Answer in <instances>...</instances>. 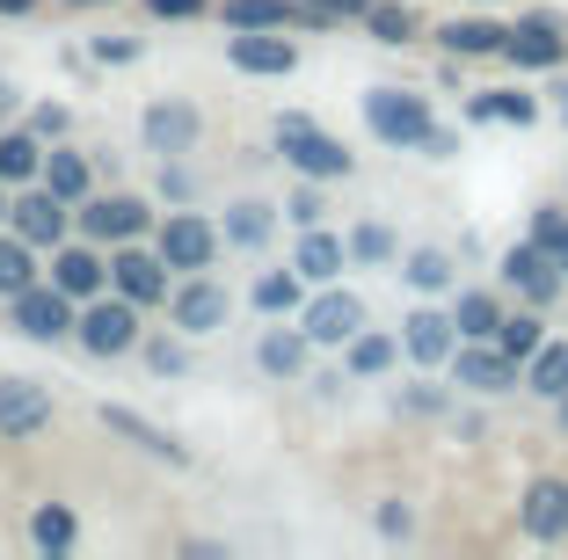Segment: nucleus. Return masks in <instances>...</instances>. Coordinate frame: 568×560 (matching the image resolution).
Instances as JSON below:
<instances>
[{"label":"nucleus","instance_id":"obj_47","mask_svg":"<svg viewBox=\"0 0 568 560\" xmlns=\"http://www.w3.org/2000/svg\"><path fill=\"white\" fill-rule=\"evenodd\" d=\"M37 0H0V16H30Z\"/></svg>","mask_w":568,"mask_h":560},{"label":"nucleus","instance_id":"obj_37","mask_svg":"<svg viewBox=\"0 0 568 560\" xmlns=\"http://www.w3.org/2000/svg\"><path fill=\"white\" fill-rule=\"evenodd\" d=\"M255 306H263V314H292V306H300V277H292V269H270V277L255 284Z\"/></svg>","mask_w":568,"mask_h":560},{"label":"nucleus","instance_id":"obj_13","mask_svg":"<svg viewBox=\"0 0 568 560\" xmlns=\"http://www.w3.org/2000/svg\"><path fill=\"white\" fill-rule=\"evenodd\" d=\"M226 59H234L241 73H292L300 67V51L284 44V37H270V30H234L226 37Z\"/></svg>","mask_w":568,"mask_h":560},{"label":"nucleus","instance_id":"obj_8","mask_svg":"<svg viewBox=\"0 0 568 560\" xmlns=\"http://www.w3.org/2000/svg\"><path fill=\"white\" fill-rule=\"evenodd\" d=\"M357 328H365V298H357V292H321L314 306H306V343L343 349Z\"/></svg>","mask_w":568,"mask_h":560},{"label":"nucleus","instance_id":"obj_9","mask_svg":"<svg viewBox=\"0 0 568 560\" xmlns=\"http://www.w3.org/2000/svg\"><path fill=\"white\" fill-rule=\"evenodd\" d=\"M518 525H525V539H568V480H532L525 488V502H518Z\"/></svg>","mask_w":568,"mask_h":560},{"label":"nucleus","instance_id":"obj_3","mask_svg":"<svg viewBox=\"0 0 568 560\" xmlns=\"http://www.w3.org/2000/svg\"><path fill=\"white\" fill-rule=\"evenodd\" d=\"M365 124L386 139V146H423V132H430V110H423V95L372 88V95H365Z\"/></svg>","mask_w":568,"mask_h":560},{"label":"nucleus","instance_id":"obj_48","mask_svg":"<svg viewBox=\"0 0 568 560\" xmlns=\"http://www.w3.org/2000/svg\"><path fill=\"white\" fill-rule=\"evenodd\" d=\"M0 110H8V88H0Z\"/></svg>","mask_w":568,"mask_h":560},{"label":"nucleus","instance_id":"obj_11","mask_svg":"<svg viewBox=\"0 0 568 560\" xmlns=\"http://www.w3.org/2000/svg\"><path fill=\"white\" fill-rule=\"evenodd\" d=\"M51 422V394L37 379H0V437H37Z\"/></svg>","mask_w":568,"mask_h":560},{"label":"nucleus","instance_id":"obj_51","mask_svg":"<svg viewBox=\"0 0 568 560\" xmlns=\"http://www.w3.org/2000/svg\"><path fill=\"white\" fill-rule=\"evenodd\" d=\"M561 415H568V394H561Z\"/></svg>","mask_w":568,"mask_h":560},{"label":"nucleus","instance_id":"obj_20","mask_svg":"<svg viewBox=\"0 0 568 560\" xmlns=\"http://www.w3.org/2000/svg\"><path fill=\"white\" fill-rule=\"evenodd\" d=\"M402 328H408V357H416V364H445L452 349H459V343H452V314H430V306L408 314Z\"/></svg>","mask_w":568,"mask_h":560},{"label":"nucleus","instance_id":"obj_22","mask_svg":"<svg viewBox=\"0 0 568 560\" xmlns=\"http://www.w3.org/2000/svg\"><path fill=\"white\" fill-rule=\"evenodd\" d=\"M343 255H351V247L335 241V233H321V226H306V241H300V277H314V284H335V269H343Z\"/></svg>","mask_w":568,"mask_h":560},{"label":"nucleus","instance_id":"obj_32","mask_svg":"<svg viewBox=\"0 0 568 560\" xmlns=\"http://www.w3.org/2000/svg\"><path fill=\"white\" fill-rule=\"evenodd\" d=\"M22 284H37V263H30V241H0V298H16Z\"/></svg>","mask_w":568,"mask_h":560},{"label":"nucleus","instance_id":"obj_44","mask_svg":"<svg viewBox=\"0 0 568 560\" xmlns=\"http://www.w3.org/2000/svg\"><path fill=\"white\" fill-rule=\"evenodd\" d=\"M292 218H300V226H321V197H314V190H300V197H292Z\"/></svg>","mask_w":568,"mask_h":560},{"label":"nucleus","instance_id":"obj_50","mask_svg":"<svg viewBox=\"0 0 568 560\" xmlns=\"http://www.w3.org/2000/svg\"><path fill=\"white\" fill-rule=\"evenodd\" d=\"M0 218H8V197H0Z\"/></svg>","mask_w":568,"mask_h":560},{"label":"nucleus","instance_id":"obj_33","mask_svg":"<svg viewBox=\"0 0 568 560\" xmlns=\"http://www.w3.org/2000/svg\"><path fill=\"white\" fill-rule=\"evenodd\" d=\"M30 539L44 546V553H67V546H73V510H59V502H44V510L30 517Z\"/></svg>","mask_w":568,"mask_h":560},{"label":"nucleus","instance_id":"obj_19","mask_svg":"<svg viewBox=\"0 0 568 560\" xmlns=\"http://www.w3.org/2000/svg\"><path fill=\"white\" fill-rule=\"evenodd\" d=\"M102 429H118V437H132L146 459H168V466H190V451L168 437V429H153L146 415H132V408H102Z\"/></svg>","mask_w":568,"mask_h":560},{"label":"nucleus","instance_id":"obj_5","mask_svg":"<svg viewBox=\"0 0 568 560\" xmlns=\"http://www.w3.org/2000/svg\"><path fill=\"white\" fill-rule=\"evenodd\" d=\"M16 328L30 335V343H59V335H73V298L59 292V284H22L16 292Z\"/></svg>","mask_w":568,"mask_h":560},{"label":"nucleus","instance_id":"obj_26","mask_svg":"<svg viewBox=\"0 0 568 560\" xmlns=\"http://www.w3.org/2000/svg\"><path fill=\"white\" fill-rule=\"evenodd\" d=\"M255 364H263L270 379H292V371H300V364H306V328H300V335L270 328L263 343H255Z\"/></svg>","mask_w":568,"mask_h":560},{"label":"nucleus","instance_id":"obj_27","mask_svg":"<svg viewBox=\"0 0 568 560\" xmlns=\"http://www.w3.org/2000/svg\"><path fill=\"white\" fill-rule=\"evenodd\" d=\"M37 167H44V146H37V132H8V139H0V182H30Z\"/></svg>","mask_w":568,"mask_h":560},{"label":"nucleus","instance_id":"obj_45","mask_svg":"<svg viewBox=\"0 0 568 560\" xmlns=\"http://www.w3.org/2000/svg\"><path fill=\"white\" fill-rule=\"evenodd\" d=\"M139 44H124V37H95V59H132Z\"/></svg>","mask_w":568,"mask_h":560},{"label":"nucleus","instance_id":"obj_7","mask_svg":"<svg viewBox=\"0 0 568 560\" xmlns=\"http://www.w3.org/2000/svg\"><path fill=\"white\" fill-rule=\"evenodd\" d=\"M8 226H16L30 247H59V241H67V226H73V212H67L59 190H37V197L8 204Z\"/></svg>","mask_w":568,"mask_h":560},{"label":"nucleus","instance_id":"obj_18","mask_svg":"<svg viewBox=\"0 0 568 560\" xmlns=\"http://www.w3.org/2000/svg\"><path fill=\"white\" fill-rule=\"evenodd\" d=\"M503 51H510L518 67H561V59H568V37L554 30L547 16H532V22H518V30L503 37Z\"/></svg>","mask_w":568,"mask_h":560},{"label":"nucleus","instance_id":"obj_41","mask_svg":"<svg viewBox=\"0 0 568 560\" xmlns=\"http://www.w3.org/2000/svg\"><path fill=\"white\" fill-rule=\"evenodd\" d=\"M30 132L37 139H59V132H67V110H59V102H44V110L30 116Z\"/></svg>","mask_w":568,"mask_h":560},{"label":"nucleus","instance_id":"obj_28","mask_svg":"<svg viewBox=\"0 0 568 560\" xmlns=\"http://www.w3.org/2000/svg\"><path fill=\"white\" fill-rule=\"evenodd\" d=\"M365 22H372L379 44H408V37H416V8H408V0H372Z\"/></svg>","mask_w":568,"mask_h":560},{"label":"nucleus","instance_id":"obj_46","mask_svg":"<svg viewBox=\"0 0 568 560\" xmlns=\"http://www.w3.org/2000/svg\"><path fill=\"white\" fill-rule=\"evenodd\" d=\"M547 255H554V269H561V277H568V218H561V233H554V241H547Z\"/></svg>","mask_w":568,"mask_h":560},{"label":"nucleus","instance_id":"obj_12","mask_svg":"<svg viewBox=\"0 0 568 560\" xmlns=\"http://www.w3.org/2000/svg\"><path fill=\"white\" fill-rule=\"evenodd\" d=\"M110 284H118L132 306H153V298H168V263H161V255H139V247H118Z\"/></svg>","mask_w":568,"mask_h":560},{"label":"nucleus","instance_id":"obj_34","mask_svg":"<svg viewBox=\"0 0 568 560\" xmlns=\"http://www.w3.org/2000/svg\"><path fill=\"white\" fill-rule=\"evenodd\" d=\"M270 226H277V218H270V204H234V218H226V241H234V247H263Z\"/></svg>","mask_w":568,"mask_h":560},{"label":"nucleus","instance_id":"obj_25","mask_svg":"<svg viewBox=\"0 0 568 560\" xmlns=\"http://www.w3.org/2000/svg\"><path fill=\"white\" fill-rule=\"evenodd\" d=\"M503 320V306L488 292H459V306H452V328H459V343H488Z\"/></svg>","mask_w":568,"mask_h":560},{"label":"nucleus","instance_id":"obj_30","mask_svg":"<svg viewBox=\"0 0 568 560\" xmlns=\"http://www.w3.org/2000/svg\"><path fill=\"white\" fill-rule=\"evenodd\" d=\"M488 343H496L510 364H525L539 343H547V335H539V320H532V314H510V320H496V335H488Z\"/></svg>","mask_w":568,"mask_h":560},{"label":"nucleus","instance_id":"obj_24","mask_svg":"<svg viewBox=\"0 0 568 560\" xmlns=\"http://www.w3.org/2000/svg\"><path fill=\"white\" fill-rule=\"evenodd\" d=\"M503 22H481V16H467V22H445V51L452 59H481V51H503Z\"/></svg>","mask_w":568,"mask_h":560},{"label":"nucleus","instance_id":"obj_4","mask_svg":"<svg viewBox=\"0 0 568 560\" xmlns=\"http://www.w3.org/2000/svg\"><path fill=\"white\" fill-rule=\"evenodd\" d=\"M219 22H226V30H292V22H306V30H335L314 0H219Z\"/></svg>","mask_w":568,"mask_h":560},{"label":"nucleus","instance_id":"obj_29","mask_svg":"<svg viewBox=\"0 0 568 560\" xmlns=\"http://www.w3.org/2000/svg\"><path fill=\"white\" fill-rule=\"evenodd\" d=\"M37 175H44V190H59L67 204H81V197H88V161H81V153H51Z\"/></svg>","mask_w":568,"mask_h":560},{"label":"nucleus","instance_id":"obj_21","mask_svg":"<svg viewBox=\"0 0 568 560\" xmlns=\"http://www.w3.org/2000/svg\"><path fill=\"white\" fill-rule=\"evenodd\" d=\"M51 284H59L67 298H95V292H102L95 247H59V263H51Z\"/></svg>","mask_w":568,"mask_h":560},{"label":"nucleus","instance_id":"obj_6","mask_svg":"<svg viewBox=\"0 0 568 560\" xmlns=\"http://www.w3.org/2000/svg\"><path fill=\"white\" fill-rule=\"evenodd\" d=\"M219 255V226L212 218H197V212H175L161 226V263L168 269H204Z\"/></svg>","mask_w":568,"mask_h":560},{"label":"nucleus","instance_id":"obj_40","mask_svg":"<svg viewBox=\"0 0 568 560\" xmlns=\"http://www.w3.org/2000/svg\"><path fill=\"white\" fill-rule=\"evenodd\" d=\"M161 22H190V16H204V0H146Z\"/></svg>","mask_w":568,"mask_h":560},{"label":"nucleus","instance_id":"obj_31","mask_svg":"<svg viewBox=\"0 0 568 560\" xmlns=\"http://www.w3.org/2000/svg\"><path fill=\"white\" fill-rule=\"evenodd\" d=\"M343 349H351V371H357V379H379L386 364H394V335H365V328H357Z\"/></svg>","mask_w":568,"mask_h":560},{"label":"nucleus","instance_id":"obj_35","mask_svg":"<svg viewBox=\"0 0 568 560\" xmlns=\"http://www.w3.org/2000/svg\"><path fill=\"white\" fill-rule=\"evenodd\" d=\"M474 116H496V124H532L539 102L518 95V88H503V95H481V102H474Z\"/></svg>","mask_w":568,"mask_h":560},{"label":"nucleus","instance_id":"obj_39","mask_svg":"<svg viewBox=\"0 0 568 560\" xmlns=\"http://www.w3.org/2000/svg\"><path fill=\"white\" fill-rule=\"evenodd\" d=\"M561 218H568V212H561V204H539V212H532V241H539V247H547V241H554V233H561Z\"/></svg>","mask_w":568,"mask_h":560},{"label":"nucleus","instance_id":"obj_15","mask_svg":"<svg viewBox=\"0 0 568 560\" xmlns=\"http://www.w3.org/2000/svg\"><path fill=\"white\" fill-rule=\"evenodd\" d=\"M81 233L88 241H139L146 233V204L139 197H95L81 212Z\"/></svg>","mask_w":568,"mask_h":560},{"label":"nucleus","instance_id":"obj_38","mask_svg":"<svg viewBox=\"0 0 568 560\" xmlns=\"http://www.w3.org/2000/svg\"><path fill=\"white\" fill-rule=\"evenodd\" d=\"M351 255H365V263H386V255H394V233H386V226H357V233H351Z\"/></svg>","mask_w":568,"mask_h":560},{"label":"nucleus","instance_id":"obj_36","mask_svg":"<svg viewBox=\"0 0 568 560\" xmlns=\"http://www.w3.org/2000/svg\"><path fill=\"white\" fill-rule=\"evenodd\" d=\"M408 284H416V292H452V263L437 247H416V255H408Z\"/></svg>","mask_w":568,"mask_h":560},{"label":"nucleus","instance_id":"obj_16","mask_svg":"<svg viewBox=\"0 0 568 560\" xmlns=\"http://www.w3.org/2000/svg\"><path fill=\"white\" fill-rule=\"evenodd\" d=\"M139 132H146L153 153H190L197 146V110H190V102H153V110L139 116Z\"/></svg>","mask_w":568,"mask_h":560},{"label":"nucleus","instance_id":"obj_42","mask_svg":"<svg viewBox=\"0 0 568 560\" xmlns=\"http://www.w3.org/2000/svg\"><path fill=\"white\" fill-rule=\"evenodd\" d=\"M314 8H321V16H328V22H343V16H365L372 0H314Z\"/></svg>","mask_w":568,"mask_h":560},{"label":"nucleus","instance_id":"obj_14","mask_svg":"<svg viewBox=\"0 0 568 560\" xmlns=\"http://www.w3.org/2000/svg\"><path fill=\"white\" fill-rule=\"evenodd\" d=\"M168 314H175V328H183V335H219V328H226V292L204 284V277H190L183 292H175Z\"/></svg>","mask_w":568,"mask_h":560},{"label":"nucleus","instance_id":"obj_17","mask_svg":"<svg viewBox=\"0 0 568 560\" xmlns=\"http://www.w3.org/2000/svg\"><path fill=\"white\" fill-rule=\"evenodd\" d=\"M452 364H459V386H474V394H503V386H518V364L503 357L496 343H467V349H452Z\"/></svg>","mask_w":568,"mask_h":560},{"label":"nucleus","instance_id":"obj_23","mask_svg":"<svg viewBox=\"0 0 568 560\" xmlns=\"http://www.w3.org/2000/svg\"><path fill=\"white\" fill-rule=\"evenodd\" d=\"M525 386L547 394V400H561L568 394V343H539L532 357H525Z\"/></svg>","mask_w":568,"mask_h":560},{"label":"nucleus","instance_id":"obj_43","mask_svg":"<svg viewBox=\"0 0 568 560\" xmlns=\"http://www.w3.org/2000/svg\"><path fill=\"white\" fill-rule=\"evenodd\" d=\"M423 153H430V161H445V153H459V139H452V132H437V124H430V132H423Z\"/></svg>","mask_w":568,"mask_h":560},{"label":"nucleus","instance_id":"obj_2","mask_svg":"<svg viewBox=\"0 0 568 560\" xmlns=\"http://www.w3.org/2000/svg\"><path fill=\"white\" fill-rule=\"evenodd\" d=\"M73 335H81L88 357H124V349H139V306L132 298H102V306H88L81 320H73Z\"/></svg>","mask_w":568,"mask_h":560},{"label":"nucleus","instance_id":"obj_49","mask_svg":"<svg viewBox=\"0 0 568 560\" xmlns=\"http://www.w3.org/2000/svg\"><path fill=\"white\" fill-rule=\"evenodd\" d=\"M73 8H95V0H73Z\"/></svg>","mask_w":568,"mask_h":560},{"label":"nucleus","instance_id":"obj_1","mask_svg":"<svg viewBox=\"0 0 568 560\" xmlns=\"http://www.w3.org/2000/svg\"><path fill=\"white\" fill-rule=\"evenodd\" d=\"M277 146H284V161L300 167L306 182H343V175H351L343 139H328L314 116H277Z\"/></svg>","mask_w":568,"mask_h":560},{"label":"nucleus","instance_id":"obj_10","mask_svg":"<svg viewBox=\"0 0 568 560\" xmlns=\"http://www.w3.org/2000/svg\"><path fill=\"white\" fill-rule=\"evenodd\" d=\"M503 284H518L532 306H547V298L561 292V269H554V255L539 241H518L510 255H503Z\"/></svg>","mask_w":568,"mask_h":560}]
</instances>
